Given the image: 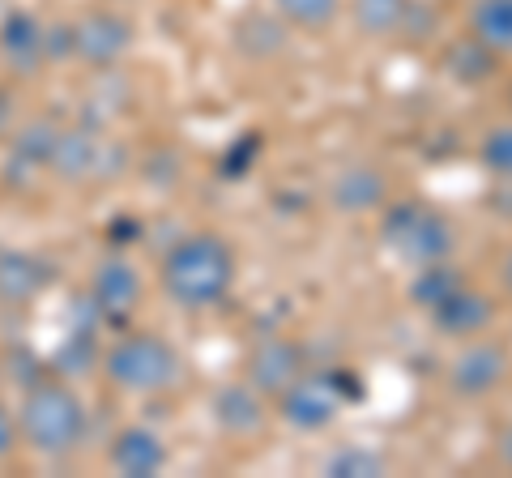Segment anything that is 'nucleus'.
<instances>
[{"label": "nucleus", "instance_id": "1", "mask_svg": "<svg viewBox=\"0 0 512 478\" xmlns=\"http://www.w3.org/2000/svg\"><path fill=\"white\" fill-rule=\"evenodd\" d=\"M158 282L180 308H214L235 286V252L214 231H192L167 248L158 265Z\"/></svg>", "mask_w": 512, "mask_h": 478}, {"label": "nucleus", "instance_id": "15", "mask_svg": "<svg viewBox=\"0 0 512 478\" xmlns=\"http://www.w3.org/2000/svg\"><path fill=\"white\" fill-rule=\"evenodd\" d=\"M52 265L39 261L35 252H22V248H0V304L9 308H22V304H35V299L52 286Z\"/></svg>", "mask_w": 512, "mask_h": 478}, {"label": "nucleus", "instance_id": "11", "mask_svg": "<svg viewBox=\"0 0 512 478\" xmlns=\"http://www.w3.org/2000/svg\"><path fill=\"white\" fill-rule=\"evenodd\" d=\"M303 376V350L291 338H265L248 355V385L265 397H278Z\"/></svg>", "mask_w": 512, "mask_h": 478}, {"label": "nucleus", "instance_id": "9", "mask_svg": "<svg viewBox=\"0 0 512 478\" xmlns=\"http://www.w3.org/2000/svg\"><path fill=\"white\" fill-rule=\"evenodd\" d=\"M0 65L13 77H35L47 65V26L26 9L0 18Z\"/></svg>", "mask_w": 512, "mask_h": 478}, {"label": "nucleus", "instance_id": "13", "mask_svg": "<svg viewBox=\"0 0 512 478\" xmlns=\"http://www.w3.org/2000/svg\"><path fill=\"white\" fill-rule=\"evenodd\" d=\"M107 461L124 478H154L167 470V444L154 427H120L107 444Z\"/></svg>", "mask_w": 512, "mask_h": 478}, {"label": "nucleus", "instance_id": "10", "mask_svg": "<svg viewBox=\"0 0 512 478\" xmlns=\"http://www.w3.org/2000/svg\"><path fill=\"white\" fill-rule=\"evenodd\" d=\"M141 274L124 257H107L94 265V278H90V308L107 316V321H124L128 312L141 304Z\"/></svg>", "mask_w": 512, "mask_h": 478}, {"label": "nucleus", "instance_id": "3", "mask_svg": "<svg viewBox=\"0 0 512 478\" xmlns=\"http://www.w3.org/2000/svg\"><path fill=\"white\" fill-rule=\"evenodd\" d=\"M180 350L158 333H124L120 342L107 346L103 355V376L107 385H116L120 393H167L171 385H180Z\"/></svg>", "mask_w": 512, "mask_h": 478}, {"label": "nucleus", "instance_id": "2", "mask_svg": "<svg viewBox=\"0 0 512 478\" xmlns=\"http://www.w3.org/2000/svg\"><path fill=\"white\" fill-rule=\"evenodd\" d=\"M86 406L64 380H52L43 376L35 380L26 393H22V406H18V432H22V444L35 449L39 457H73L82 449L86 440Z\"/></svg>", "mask_w": 512, "mask_h": 478}, {"label": "nucleus", "instance_id": "25", "mask_svg": "<svg viewBox=\"0 0 512 478\" xmlns=\"http://www.w3.org/2000/svg\"><path fill=\"white\" fill-rule=\"evenodd\" d=\"M22 444V432H18V414H13L5 402H0V461H9L13 453H18Z\"/></svg>", "mask_w": 512, "mask_h": 478}, {"label": "nucleus", "instance_id": "28", "mask_svg": "<svg viewBox=\"0 0 512 478\" xmlns=\"http://www.w3.org/2000/svg\"><path fill=\"white\" fill-rule=\"evenodd\" d=\"M0 385H5V363H0Z\"/></svg>", "mask_w": 512, "mask_h": 478}, {"label": "nucleus", "instance_id": "6", "mask_svg": "<svg viewBox=\"0 0 512 478\" xmlns=\"http://www.w3.org/2000/svg\"><path fill=\"white\" fill-rule=\"evenodd\" d=\"M124 163V150L111 146L107 137L90 133V129H60L52 158H47V171L64 184H86V180H111Z\"/></svg>", "mask_w": 512, "mask_h": 478}, {"label": "nucleus", "instance_id": "24", "mask_svg": "<svg viewBox=\"0 0 512 478\" xmlns=\"http://www.w3.org/2000/svg\"><path fill=\"white\" fill-rule=\"evenodd\" d=\"M478 163H483L495 180H512V124L491 129L478 141Z\"/></svg>", "mask_w": 512, "mask_h": 478}, {"label": "nucleus", "instance_id": "7", "mask_svg": "<svg viewBox=\"0 0 512 478\" xmlns=\"http://www.w3.org/2000/svg\"><path fill=\"white\" fill-rule=\"evenodd\" d=\"M342 402H346V397L333 389L329 372H320V376L303 372L291 389L278 393V414L291 427H299V432H325V427L338 419Z\"/></svg>", "mask_w": 512, "mask_h": 478}, {"label": "nucleus", "instance_id": "29", "mask_svg": "<svg viewBox=\"0 0 512 478\" xmlns=\"http://www.w3.org/2000/svg\"><path fill=\"white\" fill-rule=\"evenodd\" d=\"M508 99H512V90H508Z\"/></svg>", "mask_w": 512, "mask_h": 478}, {"label": "nucleus", "instance_id": "27", "mask_svg": "<svg viewBox=\"0 0 512 478\" xmlns=\"http://www.w3.org/2000/svg\"><path fill=\"white\" fill-rule=\"evenodd\" d=\"M504 286H508V291H512V252H508V257H504Z\"/></svg>", "mask_w": 512, "mask_h": 478}, {"label": "nucleus", "instance_id": "8", "mask_svg": "<svg viewBox=\"0 0 512 478\" xmlns=\"http://www.w3.org/2000/svg\"><path fill=\"white\" fill-rule=\"evenodd\" d=\"M508 368H512V359L504 342H470L448 363V389L457 397H487L504 385Z\"/></svg>", "mask_w": 512, "mask_h": 478}, {"label": "nucleus", "instance_id": "26", "mask_svg": "<svg viewBox=\"0 0 512 478\" xmlns=\"http://www.w3.org/2000/svg\"><path fill=\"white\" fill-rule=\"evenodd\" d=\"M500 461H504V466L512 470V423H508V432L500 436Z\"/></svg>", "mask_w": 512, "mask_h": 478}, {"label": "nucleus", "instance_id": "14", "mask_svg": "<svg viewBox=\"0 0 512 478\" xmlns=\"http://www.w3.org/2000/svg\"><path fill=\"white\" fill-rule=\"evenodd\" d=\"M329 205L338 214H372L389 205V180L384 171L372 163H355V167H342L329 184Z\"/></svg>", "mask_w": 512, "mask_h": 478}, {"label": "nucleus", "instance_id": "23", "mask_svg": "<svg viewBox=\"0 0 512 478\" xmlns=\"http://www.w3.org/2000/svg\"><path fill=\"white\" fill-rule=\"evenodd\" d=\"M466 278L457 274V269H448L444 261H436V265H423L419 269V278H414V286H410V295H414V304L419 308H431V304H440V299L453 291V286H461Z\"/></svg>", "mask_w": 512, "mask_h": 478}, {"label": "nucleus", "instance_id": "16", "mask_svg": "<svg viewBox=\"0 0 512 478\" xmlns=\"http://www.w3.org/2000/svg\"><path fill=\"white\" fill-rule=\"evenodd\" d=\"M210 414H214V423L222 427L227 436H256V432H265V423H269V406H265V393H256L248 380L244 385H227V389H218L210 397Z\"/></svg>", "mask_w": 512, "mask_h": 478}, {"label": "nucleus", "instance_id": "4", "mask_svg": "<svg viewBox=\"0 0 512 478\" xmlns=\"http://www.w3.org/2000/svg\"><path fill=\"white\" fill-rule=\"evenodd\" d=\"M384 248L397 252L406 265L423 269L436 265L453 252V222H448L440 210H431L423 201H397L384 210Z\"/></svg>", "mask_w": 512, "mask_h": 478}, {"label": "nucleus", "instance_id": "22", "mask_svg": "<svg viewBox=\"0 0 512 478\" xmlns=\"http://www.w3.org/2000/svg\"><path fill=\"white\" fill-rule=\"evenodd\" d=\"M320 470L329 478H376V474H384V457L376 449H355V444H346V449L325 457Z\"/></svg>", "mask_w": 512, "mask_h": 478}, {"label": "nucleus", "instance_id": "20", "mask_svg": "<svg viewBox=\"0 0 512 478\" xmlns=\"http://www.w3.org/2000/svg\"><path fill=\"white\" fill-rule=\"evenodd\" d=\"M235 43L239 52L252 56V60H265V56H278L286 47V22L278 18H261V13H252V18L235 22Z\"/></svg>", "mask_w": 512, "mask_h": 478}, {"label": "nucleus", "instance_id": "19", "mask_svg": "<svg viewBox=\"0 0 512 478\" xmlns=\"http://www.w3.org/2000/svg\"><path fill=\"white\" fill-rule=\"evenodd\" d=\"M470 35L483 39L491 52H512V0H474L470 9Z\"/></svg>", "mask_w": 512, "mask_h": 478}, {"label": "nucleus", "instance_id": "5", "mask_svg": "<svg viewBox=\"0 0 512 478\" xmlns=\"http://www.w3.org/2000/svg\"><path fill=\"white\" fill-rule=\"evenodd\" d=\"M133 39V22L107 5H94L69 22V56L82 60L86 69H116L133 52Z\"/></svg>", "mask_w": 512, "mask_h": 478}, {"label": "nucleus", "instance_id": "18", "mask_svg": "<svg viewBox=\"0 0 512 478\" xmlns=\"http://www.w3.org/2000/svg\"><path fill=\"white\" fill-rule=\"evenodd\" d=\"M444 65H448V73H453L457 82L478 86V82H487V77L495 73V65H500V52H491L483 39L466 35V39H457V43L444 52Z\"/></svg>", "mask_w": 512, "mask_h": 478}, {"label": "nucleus", "instance_id": "17", "mask_svg": "<svg viewBox=\"0 0 512 478\" xmlns=\"http://www.w3.org/2000/svg\"><path fill=\"white\" fill-rule=\"evenodd\" d=\"M410 13L414 0H350V18L367 39H389L397 30H406Z\"/></svg>", "mask_w": 512, "mask_h": 478}, {"label": "nucleus", "instance_id": "21", "mask_svg": "<svg viewBox=\"0 0 512 478\" xmlns=\"http://www.w3.org/2000/svg\"><path fill=\"white\" fill-rule=\"evenodd\" d=\"M274 13L295 30H329L342 13V0H274Z\"/></svg>", "mask_w": 512, "mask_h": 478}, {"label": "nucleus", "instance_id": "12", "mask_svg": "<svg viewBox=\"0 0 512 478\" xmlns=\"http://www.w3.org/2000/svg\"><path fill=\"white\" fill-rule=\"evenodd\" d=\"M427 312H431V321H436V329L448 333V338H478V333H487L495 321V299L461 282Z\"/></svg>", "mask_w": 512, "mask_h": 478}]
</instances>
